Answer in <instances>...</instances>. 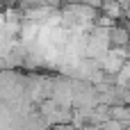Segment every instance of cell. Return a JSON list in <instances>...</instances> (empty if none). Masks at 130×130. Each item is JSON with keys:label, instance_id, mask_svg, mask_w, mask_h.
I'll return each instance as SVG.
<instances>
[{"label": "cell", "instance_id": "7a4b0ae2", "mask_svg": "<svg viewBox=\"0 0 130 130\" xmlns=\"http://www.w3.org/2000/svg\"><path fill=\"white\" fill-rule=\"evenodd\" d=\"M98 11L112 16L114 21H121V18H123V7L119 5V0H103L101 7H98Z\"/></svg>", "mask_w": 130, "mask_h": 130}, {"label": "cell", "instance_id": "6da1fadb", "mask_svg": "<svg viewBox=\"0 0 130 130\" xmlns=\"http://www.w3.org/2000/svg\"><path fill=\"white\" fill-rule=\"evenodd\" d=\"M110 117L117 119V121H121L123 126H130V107H128V103H114V105H110Z\"/></svg>", "mask_w": 130, "mask_h": 130}]
</instances>
